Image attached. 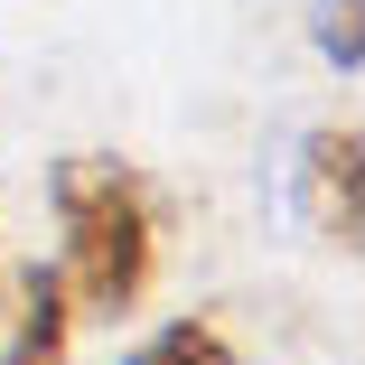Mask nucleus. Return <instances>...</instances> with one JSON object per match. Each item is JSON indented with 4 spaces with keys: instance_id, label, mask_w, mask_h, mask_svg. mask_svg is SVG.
<instances>
[{
    "instance_id": "nucleus-1",
    "label": "nucleus",
    "mask_w": 365,
    "mask_h": 365,
    "mask_svg": "<svg viewBox=\"0 0 365 365\" xmlns=\"http://www.w3.org/2000/svg\"><path fill=\"white\" fill-rule=\"evenodd\" d=\"M47 206H56V281H66L76 309L122 319V309L150 300V281H160V187L131 160L66 150L56 178H47Z\"/></svg>"
},
{
    "instance_id": "nucleus-2",
    "label": "nucleus",
    "mask_w": 365,
    "mask_h": 365,
    "mask_svg": "<svg viewBox=\"0 0 365 365\" xmlns=\"http://www.w3.org/2000/svg\"><path fill=\"white\" fill-rule=\"evenodd\" d=\"M356 160H365V131H356V122L309 131V150H300V206H309V235H319V244H337V253H356V235H365Z\"/></svg>"
},
{
    "instance_id": "nucleus-3",
    "label": "nucleus",
    "mask_w": 365,
    "mask_h": 365,
    "mask_svg": "<svg viewBox=\"0 0 365 365\" xmlns=\"http://www.w3.org/2000/svg\"><path fill=\"white\" fill-rule=\"evenodd\" d=\"M0 319H10V356H0V365H76V300H66L56 262L29 272L19 300L0 309Z\"/></svg>"
},
{
    "instance_id": "nucleus-4",
    "label": "nucleus",
    "mask_w": 365,
    "mask_h": 365,
    "mask_svg": "<svg viewBox=\"0 0 365 365\" xmlns=\"http://www.w3.org/2000/svg\"><path fill=\"white\" fill-rule=\"evenodd\" d=\"M122 365H235V328H225V319H206V309H187V319L150 328Z\"/></svg>"
},
{
    "instance_id": "nucleus-5",
    "label": "nucleus",
    "mask_w": 365,
    "mask_h": 365,
    "mask_svg": "<svg viewBox=\"0 0 365 365\" xmlns=\"http://www.w3.org/2000/svg\"><path fill=\"white\" fill-rule=\"evenodd\" d=\"M319 47L337 66H356V0H319Z\"/></svg>"
},
{
    "instance_id": "nucleus-6",
    "label": "nucleus",
    "mask_w": 365,
    "mask_h": 365,
    "mask_svg": "<svg viewBox=\"0 0 365 365\" xmlns=\"http://www.w3.org/2000/svg\"><path fill=\"white\" fill-rule=\"evenodd\" d=\"M0 309H10V272H0Z\"/></svg>"
}]
</instances>
